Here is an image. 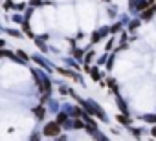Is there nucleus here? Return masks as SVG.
Wrapping results in <instances>:
<instances>
[{"label":"nucleus","mask_w":156,"mask_h":141,"mask_svg":"<svg viewBox=\"0 0 156 141\" xmlns=\"http://www.w3.org/2000/svg\"><path fill=\"white\" fill-rule=\"evenodd\" d=\"M92 77H94V79H96V81H98V79H99V74H98V70H94V72H92Z\"/></svg>","instance_id":"nucleus-3"},{"label":"nucleus","mask_w":156,"mask_h":141,"mask_svg":"<svg viewBox=\"0 0 156 141\" xmlns=\"http://www.w3.org/2000/svg\"><path fill=\"white\" fill-rule=\"evenodd\" d=\"M152 136H156V128H154V130H152Z\"/></svg>","instance_id":"nucleus-6"},{"label":"nucleus","mask_w":156,"mask_h":141,"mask_svg":"<svg viewBox=\"0 0 156 141\" xmlns=\"http://www.w3.org/2000/svg\"><path fill=\"white\" fill-rule=\"evenodd\" d=\"M64 119H66V115H64V114H61V115H59V123H62Z\"/></svg>","instance_id":"nucleus-4"},{"label":"nucleus","mask_w":156,"mask_h":141,"mask_svg":"<svg viewBox=\"0 0 156 141\" xmlns=\"http://www.w3.org/2000/svg\"><path fill=\"white\" fill-rule=\"evenodd\" d=\"M59 132H61V128H59V125L57 123H48L46 125V128H44V134L46 136H59Z\"/></svg>","instance_id":"nucleus-1"},{"label":"nucleus","mask_w":156,"mask_h":141,"mask_svg":"<svg viewBox=\"0 0 156 141\" xmlns=\"http://www.w3.org/2000/svg\"><path fill=\"white\" fill-rule=\"evenodd\" d=\"M2 46H4V40H2V39H0V48H2Z\"/></svg>","instance_id":"nucleus-5"},{"label":"nucleus","mask_w":156,"mask_h":141,"mask_svg":"<svg viewBox=\"0 0 156 141\" xmlns=\"http://www.w3.org/2000/svg\"><path fill=\"white\" fill-rule=\"evenodd\" d=\"M35 114H37V117H42V114H44V110H42V108H37V110H35Z\"/></svg>","instance_id":"nucleus-2"}]
</instances>
